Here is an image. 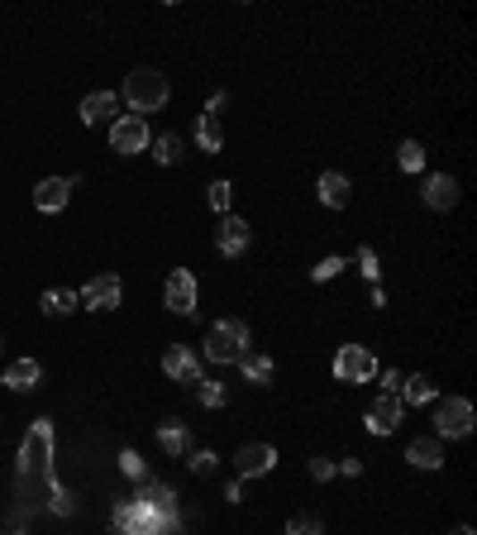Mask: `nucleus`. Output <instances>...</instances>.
Instances as JSON below:
<instances>
[{
  "label": "nucleus",
  "instance_id": "18",
  "mask_svg": "<svg viewBox=\"0 0 477 535\" xmlns=\"http://www.w3.org/2000/svg\"><path fill=\"white\" fill-rule=\"evenodd\" d=\"M38 378H44V368H38V359H15L5 368V388H15V392H34L38 388Z\"/></svg>",
  "mask_w": 477,
  "mask_h": 535
},
{
  "label": "nucleus",
  "instance_id": "15",
  "mask_svg": "<svg viewBox=\"0 0 477 535\" xmlns=\"http://www.w3.org/2000/svg\"><path fill=\"white\" fill-rule=\"evenodd\" d=\"M406 459H411V469L434 473V469L444 464V440H434V435H420V440L406 445Z\"/></svg>",
  "mask_w": 477,
  "mask_h": 535
},
{
  "label": "nucleus",
  "instance_id": "12",
  "mask_svg": "<svg viewBox=\"0 0 477 535\" xmlns=\"http://www.w3.org/2000/svg\"><path fill=\"white\" fill-rule=\"evenodd\" d=\"M420 196H425L430 211H454L463 191H458V182L448 172H434V177H425V191H420Z\"/></svg>",
  "mask_w": 477,
  "mask_h": 535
},
{
  "label": "nucleus",
  "instance_id": "23",
  "mask_svg": "<svg viewBox=\"0 0 477 535\" xmlns=\"http://www.w3.org/2000/svg\"><path fill=\"white\" fill-rule=\"evenodd\" d=\"M196 148H201V154H220V148H224L220 115H201V120H196Z\"/></svg>",
  "mask_w": 477,
  "mask_h": 535
},
{
  "label": "nucleus",
  "instance_id": "30",
  "mask_svg": "<svg viewBox=\"0 0 477 535\" xmlns=\"http://www.w3.org/2000/svg\"><path fill=\"white\" fill-rule=\"evenodd\" d=\"M210 211H215V215H230V201H234V187L230 182H215V187H210Z\"/></svg>",
  "mask_w": 477,
  "mask_h": 535
},
{
  "label": "nucleus",
  "instance_id": "8",
  "mask_svg": "<svg viewBox=\"0 0 477 535\" xmlns=\"http://www.w3.org/2000/svg\"><path fill=\"white\" fill-rule=\"evenodd\" d=\"M77 297H81V306H91V311H115L120 297H124V282L115 278V272H96Z\"/></svg>",
  "mask_w": 477,
  "mask_h": 535
},
{
  "label": "nucleus",
  "instance_id": "4",
  "mask_svg": "<svg viewBox=\"0 0 477 535\" xmlns=\"http://www.w3.org/2000/svg\"><path fill=\"white\" fill-rule=\"evenodd\" d=\"M473 435V402L468 397H448L434 406V440H463Z\"/></svg>",
  "mask_w": 477,
  "mask_h": 535
},
{
  "label": "nucleus",
  "instance_id": "28",
  "mask_svg": "<svg viewBox=\"0 0 477 535\" xmlns=\"http://www.w3.org/2000/svg\"><path fill=\"white\" fill-rule=\"evenodd\" d=\"M287 535H325V521L311 516V512H301V516L287 521Z\"/></svg>",
  "mask_w": 477,
  "mask_h": 535
},
{
  "label": "nucleus",
  "instance_id": "39",
  "mask_svg": "<svg viewBox=\"0 0 477 535\" xmlns=\"http://www.w3.org/2000/svg\"><path fill=\"white\" fill-rule=\"evenodd\" d=\"M448 535H473V526H448Z\"/></svg>",
  "mask_w": 477,
  "mask_h": 535
},
{
  "label": "nucleus",
  "instance_id": "24",
  "mask_svg": "<svg viewBox=\"0 0 477 535\" xmlns=\"http://www.w3.org/2000/svg\"><path fill=\"white\" fill-rule=\"evenodd\" d=\"M148 148H153V158H158L163 168H172V163H181V154H187V144H181V134H177V130L158 134V139H153Z\"/></svg>",
  "mask_w": 477,
  "mask_h": 535
},
{
  "label": "nucleus",
  "instance_id": "2",
  "mask_svg": "<svg viewBox=\"0 0 477 535\" xmlns=\"http://www.w3.org/2000/svg\"><path fill=\"white\" fill-rule=\"evenodd\" d=\"M167 77L163 72H153V67H138V72H130L124 77V101L134 105V115H158L163 105H167Z\"/></svg>",
  "mask_w": 477,
  "mask_h": 535
},
{
  "label": "nucleus",
  "instance_id": "16",
  "mask_svg": "<svg viewBox=\"0 0 477 535\" xmlns=\"http://www.w3.org/2000/svg\"><path fill=\"white\" fill-rule=\"evenodd\" d=\"M315 191H320V201H325L330 211H344V205H348V196H354V182H348L344 172H320Z\"/></svg>",
  "mask_w": 477,
  "mask_h": 535
},
{
  "label": "nucleus",
  "instance_id": "33",
  "mask_svg": "<svg viewBox=\"0 0 477 535\" xmlns=\"http://www.w3.org/2000/svg\"><path fill=\"white\" fill-rule=\"evenodd\" d=\"M358 268H363V278H368L377 287V278H382V268H377V254L372 249H358Z\"/></svg>",
  "mask_w": 477,
  "mask_h": 535
},
{
  "label": "nucleus",
  "instance_id": "27",
  "mask_svg": "<svg viewBox=\"0 0 477 535\" xmlns=\"http://www.w3.org/2000/svg\"><path fill=\"white\" fill-rule=\"evenodd\" d=\"M196 402H201V406H210V411H215V406H224V382H210V378H201V382H196Z\"/></svg>",
  "mask_w": 477,
  "mask_h": 535
},
{
  "label": "nucleus",
  "instance_id": "35",
  "mask_svg": "<svg viewBox=\"0 0 477 535\" xmlns=\"http://www.w3.org/2000/svg\"><path fill=\"white\" fill-rule=\"evenodd\" d=\"M311 478H315V483H330V478H334V459H311Z\"/></svg>",
  "mask_w": 477,
  "mask_h": 535
},
{
  "label": "nucleus",
  "instance_id": "34",
  "mask_svg": "<svg viewBox=\"0 0 477 535\" xmlns=\"http://www.w3.org/2000/svg\"><path fill=\"white\" fill-rule=\"evenodd\" d=\"M377 378H382V392H387V397L401 392V373H397V368H377Z\"/></svg>",
  "mask_w": 477,
  "mask_h": 535
},
{
  "label": "nucleus",
  "instance_id": "3",
  "mask_svg": "<svg viewBox=\"0 0 477 535\" xmlns=\"http://www.w3.org/2000/svg\"><path fill=\"white\" fill-rule=\"evenodd\" d=\"M248 349V325L244 321H215L205 335V359L210 364H238Z\"/></svg>",
  "mask_w": 477,
  "mask_h": 535
},
{
  "label": "nucleus",
  "instance_id": "9",
  "mask_svg": "<svg viewBox=\"0 0 477 535\" xmlns=\"http://www.w3.org/2000/svg\"><path fill=\"white\" fill-rule=\"evenodd\" d=\"M277 469V449L268 440H258V445H244L234 455V473L238 478H263V473H272Z\"/></svg>",
  "mask_w": 477,
  "mask_h": 535
},
{
  "label": "nucleus",
  "instance_id": "13",
  "mask_svg": "<svg viewBox=\"0 0 477 535\" xmlns=\"http://www.w3.org/2000/svg\"><path fill=\"white\" fill-rule=\"evenodd\" d=\"M67 196H72V182H67V177H44V182L34 187V205L44 215H58L67 205Z\"/></svg>",
  "mask_w": 477,
  "mask_h": 535
},
{
  "label": "nucleus",
  "instance_id": "38",
  "mask_svg": "<svg viewBox=\"0 0 477 535\" xmlns=\"http://www.w3.org/2000/svg\"><path fill=\"white\" fill-rule=\"evenodd\" d=\"M224 101H230V96H224V91H215V96L205 101V115H220V111H224Z\"/></svg>",
  "mask_w": 477,
  "mask_h": 535
},
{
  "label": "nucleus",
  "instance_id": "32",
  "mask_svg": "<svg viewBox=\"0 0 477 535\" xmlns=\"http://www.w3.org/2000/svg\"><path fill=\"white\" fill-rule=\"evenodd\" d=\"M187 464H191V473H201V478H205V473H215V464H220V459L210 455V449H191Z\"/></svg>",
  "mask_w": 477,
  "mask_h": 535
},
{
  "label": "nucleus",
  "instance_id": "10",
  "mask_svg": "<svg viewBox=\"0 0 477 535\" xmlns=\"http://www.w3.org/2000/svg\"><path fill=\"white\" fill-rule=\"evenodd\" d=\"M163 373L172 378V382H187V388H196V382L205 378V373H201V359H196L187 345H172V349L163 354Z\"/></svg>",
  "mask_w": 477,
  "mask_h": 535
},
{
  "label": "nucleus",
  "instance_id": "19",
  "mask_svg": "<svg viewBox=\"0 0 477 535\" xmlns=\"http://www.w3.org/2000/svg\"><path fill=\"white\" fill-rule=\"evenodd\" d=\"M238 373H244L254 388H268L272 373H277V364L268 359V354H254V349H244V359H238Z\"/></svg>",
  "mask_w": 477,
  "mask_h": 535
},
{
  "label": "nucleus",
  "instance_id": "5",
  "mask_svg": "<svg viewBox=\"0 0 477 535\" xmlns=\"http://www.w3.org/2000/svg\"><path fill=\"white\" fill-rule=\"evenodd\" d=\"M153 144V130H148V120L144 115H120V120H110V148L115 154H144V148Z\"/></svg>",
  "mask_w": 477,
  "mask_h": 535
},
{
  "label": "nucleus",
  "instance_id": "26",
  "mask_svg": "<svg viewBox=\"0 0 477 535\" xmlns=\"http://www.w3.org/2000/svg\"><path fill=\"white\" fill-rule=\"evenodd\" d=\"M397 168H401V172H425V148H420L415 139H406V144L397 148Z\"/></svg>",
  "mask_w": 477,
  "mask_h": 535
},
{
  "label": "nucleus",
  "instance_id": "25",
  "mask_svg": "<svg viewBox=\"0 0 477 535\" xmlns=\"http://www.w3.org/2000/svg\"><path fill=\"white\" fill-rule=\"evenodd\" d=\"M48 512H53V516H72V512H77L72 492H67L58 478H48Z\"/></svg>",
  "mask_w": 477,
  "mask_h": 535
},
{
  "label": "nucleus",
  "instance_id": "7",
  "mask_svg": "<svg viewBox=\"0 0 477 535\" xmlns=\"http://www.w3.org/2000/svg\"><path fill=\"white\" fill-rule=\"evenodd\" d=\"M334 378H339V382H372V378H377V359H372V349H363V345H344L339 354H334Z\"/></svg>",
  "mask_w": 477,
  "mask_h": 535
},
{
  "label": "nucleus",
  "instance_id": "37",
  "mask_svg": "<svg viewBox=\"0 0 477 535\" xmlns=\"http://www.w3.org/2000/svg\"><path fill=\"white\" fill-rule=\"evenodd\" d=\"M224 502H244V478H234V483L224 488Z\"/></svg>",
  "mask_w": 477,
  "mask_h": 535
},
{
  "label": "nucleus",
  "instance_id": "36",
  "mask_svg": "<svg viewBox=\"0 0 477 535\" xmlns=\"http://www.w3.org/2000/svg\"><path fill=\"white\" fill-rule=\"evenodd\" d=\"M334 473H348V478H358V473H363V459H344V464H334Z\"/></svg>",
  "mask_w": 477,
  "mask_h": 535
},
{
  "label": "nucleus",
  "instance_id": "22",
  "mask_svg": "<svg viewBox=\"0 0 477 535\" xmlns=\"http://www.w3.org/2000/svg\"><path fill=\"white\" fill-rule=\"evenodd\" d=\"M401 402H411V406H425V402H434V378H425V373H411V378H401Z\"/></svg>",
  "mask_w": 477,
  "mask_h": 535
},
{
  "label": "nucleus",
  "instance_id": "17",
  "mask_svg": "<svg viewBox=\"0 0 477 535\" xmlns=\"http://www.w3.org/2000/svg\"><path fill=\"white\" fill-rule=\"evenodd\" d=\"M115 91H91V96H81V105H77V115H81V125H101L105 115H115Z\"/></svg>",
  "mask_w": 477,
  "mask_h": 535
},
{
  "label": "nucleus",
  "instance_id": "1",
  "mask_svg": "<svg viewBox=\"0 0 477 535\" xmlns=\"http://www.w3.org/2000/svg\"><path fill=\"white\" fill-rule=\"evenodd\" d=\"M20 478L24 483H48L53 478V421H34L20 445Z\"/></svg>",
  "mask_w": 477,
  "mask_h": 535
},
{
  "label": "nucleus",
  "instance_id": "29",
  "mask_svg": "<svg viewBox=\"0 0 477 535\" xmlns=\"http://www.w3.org/2000/svg\"><path fill=\"white\" fill-rule=\"evenodd\" d=\"M120 473H124V478H134V483H144V478H148L144 459H138V449H120Z\"/></svg>",
  "mask_w": 477,
  "mask_h": 535
},
{
  "label": "nucleus",
  "instance_id": "20",
  "mask_svg": "<svg viewBox=\"0 0 477 535\" xmlns=\"http://www.w3.org/2000/svg\"><path fill=\"white\" fill-rule=\"evenodd\" d=\"M158 445H163L172 459H181V455H191V431H187L181 421H163V425H158Z\"/></svg>",
  "mask_w": 477,
  "mask_h": 535
},
{
  "label": "nucleus",
  "instance_id": "21",
  "mask_svg": "<svg viewBox=\"0 0 477 535\" xmlns=\"http://www.w3.org/2000/svg\"><path fill=\"white\" fill-rule=\"evenodd\" d=\"M77 301H81V297L72 292V287H48V292L38 297V306H44V315H72Z\"/></svg>",
  "mask_w": 477,
  "mask_h": 535
},
{
  "label": "nucleus",
  "instance_id": "31",
  "mask_svg": "<svg viewBox=\"0 0 477 535\" xmlns=\"http://www.w3.org/2000/svg\"><path fill=\"white\" fill-rule=\"evenodd\" d=\"M339 272H344V258L330 254V258H320V263L311 268V282H330V278H339Z\"/></svg>",
  "mask_w": 477,
  "mask_h": 535
},
{
  "label": "nucleus",
  "instance_id": "14",
  "mask_svg": "<svg viewBox=\"0 0 477 535\" xmlns=\"http://www.w3.org/2000/svg\"><path fill=\"white\" fill-rule=\"evenodd\" d=\"M215 244H220L224 258H238V254H244V249H248V221H244V215H224Z\"/></svg>",
  "mask_w": 477,
  "mask_h": 535
},
{
  "label": "nucleus",
  "instance_id": "6",
  "mask_svg": "<svg viewBox=\"0 0 477 535\" xmlns=\"http://www.w3.org/2000/svg\"><path fill=\"white\" fill-rule=\"evenodd\" d=\"M196 272L191 268H172L167 272V282H163V306L167 311H177V315H196Z\"/></svg>",
  "mask_w": 477,
  "mask_h": 535
},
{
  "label": "nucleus",
  "instance_id": "11",
  "mask_svg": "<svg viewBox=\"0 0 477 535\" xmlns=\"http://www.w3.org/2000/svg\"><path fill=\"white\" fill-rule=\"evenodd\" d=\"M401 421H406V402H401V397H377L363 425H368L372 435H397Z\"/></svg>",
  "mask_w": 477,
  "mask_h": 535
}]
</instances>
